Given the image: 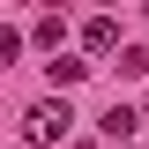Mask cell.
<instances>
[{
    "mask_svg": "<svg viewBox=\"0 0 149 149\" xmlns=\"http://www.w3.org/2000/svg\"><path fill=\"white\" fill-rule=\"evenodd\" d=\"M67 127H74V112H67V97H37V104L22 112V142H30V149H45V142H60Z\"/></svg>",
    "mask_w": 149,
    "mask_h": 149,
    "instance_id": "6da1fadb",
    "label": "cell"
},
{
    "mask_svg": "<svg viewBox=\"0 0 149 149\" xmlns=\"http://www.w3.org/2000/svg\"><path fill=\"white\" fill-rule=\"evenodd\" d=\"M82 45H90V52H112V45H119V22H112V15H90V22H82Z\"/></svg>",
    "mask_w": 149,
    "mask_h": 149,
    "instance_id": "7a4b0ae2",
    "label": "cell"
},
{
    "mask_svg": "<svg viewBox=\"0 0 149 149\" xmlns=\"http://www.w3.org/2000/svg\"><path fill=\"white\" fill-rule=\"evenodd\" d=\"M134 127H142V112H134V104H104V134H112V142H127Z\"/></svg>",
    "mask_w": 149,
    "mask_h": 149,
    "instance_id": "3957f363",
    "label": "cell"
},
{
    "mask_svg": "<svg viewBox=\"0 0 149 149\" xmlns=\"http://www.w3.org/2000/svg\"><path fill=\"white\" fill-rule=\"evenodd\" d=\"M45 67H52V82L67 90V82H82V67H90V60H45Z\"/></svg>",
    "mask_w": 149,
    "mask_h": 149,
    "instance_id": "277c9868",
    "label": "cell"
},
{
    "mask_svg": "<svg viewBox=\"0 0 149 149\" xmlns=\"http://www.w3.org/2000/svg\"><path fill=\"white\" fill-rule=\"evenodd\" d=\"M30 37L45 45V52H60V15H37V30H30Z\"/></svg>",
    "mask_w": 149,
    "mask_h": 149,
    "instance_id": "5b68a950",
    "label": "cell"
},
{
    "mask_svg": "<svg viewBox=\"0 0 149 149\" xmlns=\"http://www.w3.org/2000/svg\"><path fill=\"white\" fill-rule=\"evenodd\" d=\"M119 74H149V52H142V45H127V52H119Z\"/></svg>",
    "mask_w": 149,
    "mask_h": 149,
    "instance_id": "8992f818",
    "label": "cell"
}]
</instances>
